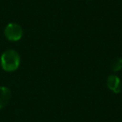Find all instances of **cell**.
Segmentation results:
<instances>
[{
    "mask_svg": "<svg viewBox=\"0 0 122 122\" xmlns=\"http://www.w3.org/2000/svg\"><path fill=\"white\" fill-rule=\"evenodd\" d=\"M20 65V56L14 49H8L1 56V65L4 70L13 72L18 70Z\"/></svg>",
    "mask_w": 122,
    "mask_h": 122,
    "instance_id": "1",
    "label": "cell"
},
{
    "mask_svg": "<svg viewBox=\"0 0 122 122\" xmlns=\"http://www.w3.org/2000/svg\"><path fill=\"white\" fill-rule=\"evenodd\" d=\"M24 31L19 24L10 23L4 29V35L9 41H19L22 39Z\"/></svg>",
    "mask_w": 122,
    "mask_h": 122,
    "instance_id": "2",
    "label": "cell"
},
{
    "mask_svg": "<svg viewBox=\"0 0 122 122\" xmlns=\"http://www.w3.org/2000/svg\"><path fill=\"white\" fill-rule=\"evenodd\" d=\"M106 85L109 90L115 94H118L121 91V82L117 75H110L107 77Z\"/></svg>",
    "mask_w": 122,
    "mask_h": 122,
    "instance_id": "3",
    "label": "cell"
},
{
    "mask_svg": "<svg viewBox=\"0 0 122 122\" xmlns=\"http://www.w3.org/2000/svg\"><path fill=\"white\" fill-rule=\"evenodd\" d=\"M11 91L5 86H0V109H3L9 104L11 99Z\"/></svg>",
    "mask_w": 122,
    "mask_h": 122,
    "instance_id": "4",
    "label": "cell"
},
{
    "mask_svg": "<svg viewBox=\"0 0 122 122\" xmlns=\"http://www.w3.org/2000/svg\"><path fill=\"white\" fill-rule=\"evenodd\" d=\"M122 68V59L121 58H115L113 59L110 64V69L113 72H118Z\"/></svg>",
    "mask_w": 122,
    "mask_h": 122,
    "instance_id": "5",
    "label": "cell"
}]
</instances>
